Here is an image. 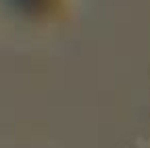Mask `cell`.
I'll return each mask as SVG.
<instances>
[{
	"instance_id": "1",
	"label": "cell",
	"mask_w": 150,
	"mask_h": 148,
	"mask_svg": "<svg viewBox=\"0 0 150 148\" xmlns=\"http://www.w3.org/2000/svg\"><path fill=\"white\" fill-rule=\"evenodd\" d=\"M15 2L25 11H42V8H46L48 0H15Z\"/></svg>"
}]
</instances>
